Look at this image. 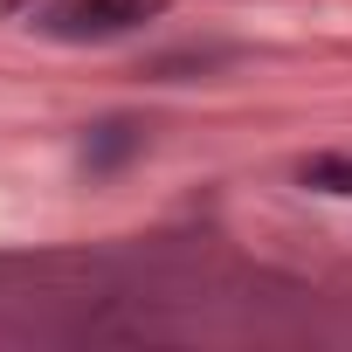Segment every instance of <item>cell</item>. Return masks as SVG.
<instances>
[{
	"label": "cell",
	"mask_w": 352,
	"mask_h": 352,
	"mask_svg": "<svg viewBox=\"0 0 352 352\" xmlns=\"http://www.w3.org/2000/svg\"><path fill=\"white\" fill-rule=\"evenodd\" d=\"M124 152H131V124H104V138L90 145L97 166H111V159H124Z\"/></svg>",
	"instance_id": "obj_3"
},
{
	"label": "cell",
	"mask_w": 352,
	"mask_h": 352,
	"mask_svg": "<svg viewBox=\"0 0 352 352\" xmlns=\"http://www.w3.org/2000/svg\"><path fill=\"white\" fill-rule=\"evenodd\" d=\"M304 180L311 187H331V194H352V159H318Z\"/></svg>",
	"instance_id": "obj_2"
},
{
	"label": "cell",
	"mask_w": 352,
	"mask_h": 352,
	"mask_svg": "<svg viewBox=\"0 0 352 352\" xmlns=\"http://www.w3.org/2000/svg\"><path fill=\"white\" fill-rule=\"evenodd\" d=\"M166 8L173 0H56L35 28L56 35V42H111V35H131V28L159 21Z\"/></svg>",
	"instance_id": "obj_1"
}]
</instances>
